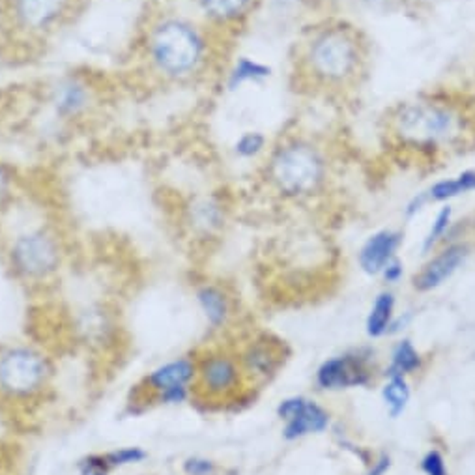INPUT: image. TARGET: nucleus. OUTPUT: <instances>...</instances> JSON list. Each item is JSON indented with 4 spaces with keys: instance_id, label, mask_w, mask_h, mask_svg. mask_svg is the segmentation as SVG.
<instances>
[{
    "instance_id": "1",
    "label": "nucleus",
    "mask_w": 475,
    "mask_h": 475,
    "mask_svg": "<svg viewBox=\"0 0 475 475\" xmlns=\"http://www.w3.org/2000/svg\"><path fill=\"white\" fill-rule=\"evenodd\" d=\"M223 42L184 5L154 3L142 15L133 57L146 81L160 88H193L219 76Z\"/></svg>"
},
{
    "instance_id": "2",
    "label": "nucleus",
    "mask_w": 475,
    "mask_h": 475,
    "mask_svg": "<svg viewBox=\"0 0 475 475\" xmlns=\"http://www.w3.org/2000/svg\"><path fill=\"white\" fill-rule=\"evenodd\" d=\"M0 254L10 275L32 290L55 284L64 274L69 247L64 231L44 210L21 197L0 215Z\"/></svg>"
},
{
    "instance_id": "3",
    "label": "nucleus",
    "mask_w": 475,
    "mask_h": 475,
    "mask_svg": "<svg viewBox=\"0 0 475 475\" xmlns=\"http://www.w3.org/2000/svg\"><path fill=\"white\" fill-rule=\"evenodd\" d=\"M369 67V42L345 19H325L304 32L296 44L294 71L302 87L322 94L357 88Z\"/></svg>"
},
{
    "instance_id": "4",
    "label": "nucleus",
    "mask_w": 475,
    "mask_h": 475,
    "mask_svg": "<svg viewBox=\"0 0 475 475\" xmlns=\"http://www.w3.org/2000/svg\"><path fill=\"white\" fill-rule=\"evenodd\" d=\"M386 133L398 150L408 154H460L475 146V111L448 96H419L391 108Z\"/></svg>"
},
{
    "instance_id": "5",
    "label": "nucleus",
    "mask_w": 475,
    "mask_h": 475,
    "mask_svg": "<svg viewBox=\"0 0 475 475\" xmlns=\"http://www.w3.org/2000/svg\"><path fill=\"white\" fill-rule=\"evenodd\" d=\"M266 186L281 199L300 201L318 193L330 176L324 146L304 133H284L272 140L261 163Z\"/></svg>"
},
{
    "instance_id": "6",
    "label": "nucleus",
    "mask_w": 475,
    "mask_h": 475,
    "mask_svg": "<svg viewBox=\"0 0 475 475\" xmlns=\"http://www.w3.org/2000/svg\"><path fill=\"white\" fill-rule=\"evenodd\" d=\"M85 0H0V36L17 51L53 42L83 10Z\"/></svg>"
},
{
    "instance_id": "7",
    "label": "nucleus",
    "mask_w": 475,
    "mask_h": 475,
    "mask_svg": "<svg viewBox=\"0 0 475 475\" xmlns=\"http://www.w3.org/2000/svg\"><path fill=\"white\" fill-rule=\"evenodd\" d=\"M55 380V361L42 346L14 341L0 346V403L15 408L38 405Z\"/></svg>"
},
{
    "instance_id": "8",
    "label": "nucleus",
    "mask_w": 475,
    "mask_h": 475,
    "mask_svg": "<svg viewBox=\"0 0 475 475\" xmlns=\"http://www.w3.org/2000/svg\"><path fill=\"white\" fill-rule=\"evenodd\" d=\"M103 103L98 79L81 69H66L44 81L40 105L53 131L77 129L92 120Z\"/></svg>"
},
{
    "instance_id": "9",
    "label": "nucleus",
    "mask_w": 475,
    "mask_h": 475,
    "mask_svg": "<svg viewBox=\"0 0 475 475\" xmlns=\"http://www.w3.org/2000/svg\"><path fill=\"white\" fill-rule=\"evenodd\" d=\"M247 386L238 352L210 348L197 356L195 398L204 403H231Z\"/></svg>"
},
{
    "instance_id": "10",
    "label": "nucleus",
    "mask_w": 475,
    "mask_h": 475,
    "mask_svg": "<svg viewBox=\"0 0 475 475\" xmlns=\"http://www.w3.org/2000/svg\"><path fill=\"white\" fill-rule=\"evenodd\" d=\"M184 6L227 40L245 30L263 0H184Z\"/></svg>"
},
{
    "instance_id": "11",
    "label": "nucleus",
    "mask_w": 475,
    "mask_h": 475,
    "mask_svg": "<svg viewBox=\"0 0 475 475\" xmlns=\"http://www.w3.org/2000/svg\"><path fill=\"white\" fill-rule=\"evenodd\" d=\"M178 219L181 231L191 240L208 242L223 232L229 219V206L215 193H197L181 202Z\"/></svg>"
},
{
    "instance_id": "12",
    "label": "nucleus",
    "mask_w": 475,
    "mask_h": 475,
    "mask_svg": "<svg viewBox=\"0 0 475 475\" xmlns=\"http://www.w3.org/2000/svg\"><path fill=\"white\" fill-rule=\"evenodd\" d=\"M197 380V356H176L167 361L158 363L146 373L139 386H137V397L142 403L149 405V400L167 389L172 387H195Z\"/></svg>"
},
{
    "instance_id": "13",
    "label": "nucleus",
    "mask_w": 475,
    "mask_h": 475,
    "mask_svg": "<svg viewBox=\"0 0 475 475\" xmlns=\"http://www.w3.org/2000/svg\"><path fill=\"white\" fill-rule=\"evenodd\" d=\"M217 77L225 92L238 94L245 88L266 85L274 77V67L257 57L238 55L231 62L223 64Z\"/></svg>"
},
{
    "instance_id": "14",
    "label": "nucleus",
    "mask_w": 475,
    "mask_h": 475,
    "mask_svg": "<svg viewBox=\"0 0 475 475\" xmlns=\"http://www.w3.org/2000/svg\"><path fill=\"white\" fill-rule=\"evenodd\" d=\"M243 375L247 378V384H263L270 380L277 367L281 365V346L274 343L270 337H257L249 341L240 352H238Z\"/></svg>"
},
{
    "instance_id": "15",
    "label": "nucleus",
    "mask_w": 475,
    "mask_h": 475,
    "mask_svg": "<svg viewBox=\"0 0 475 475\" xmlns=\"http://www.w3.org/2000/svg\"><path fill=\"white\" fill-rule=\"evenodd\" d=\"M468 251L470 249H468L466 242H455V243L446 245L416 275V279H414L416 288L432 290L436 286H440L446 279H449L460 268V264L468 257Z\"/></svg>"
},
{
    "instance_id": "16",
    "label": "nucleus",
    "mask_w": 475,
    "mask_h": 475,
    "mask_svg": "<svg viewBox=\"0 0 475 475\" xmlns=\"http://www.w3.org/2000/svg\"><path fill=\"white\" fill-rule=\"evenodd\" d=\"M195 302L212 330H222L231 318V298L223 286L215 283H201L195 288Z\"/></svg>"
},
{
    "instance_id": "17",
    "label": "nucleus",
    "mask_w": 475,
    "mask_h": 475,
    "mask_svg": "<svg viewBox=\"0 0 475 475\" xmlns=\"http://www.w3.org/2000/svg\"><path fill=\"white\" fill-rule=\"evenodd\" d=\"M400 245V234L395 231H380L361 247L359 264L367 274H380L393 259Z\"/></svg>"
},
{
    "instance_id": "18",
    "label": "nucleus",
    "mask_w": 475,
    "mask_h": 475,
    "mask_svg": "<svg viewBox=\"0 0 475 475\" xmlns=\"http://www.w3.org/2000/svg\"><path fill=\"white\" fill-rule=\"evenodd\" d=\"M77 313V332L87 343H103L111 339L115 332V322L111 313L103 305H85Z\"/></svg>"
},
{
    "instance_id": "19",
    "label": "nucleus",
    "mask_w": 475,
    "mask_h": 475,
    "mask_svg": "<svg viewBox=\"0 0 475 475\" xmlns=\"http://www.w3.org/2000/svg\"><path fill=\"white\" fill-rule=\"evenodd\" d=\"M365 373L361 365L350 357H339L325 361L318 371V382L324 387H346L365 382Z\"/></svg>"
},
{
    "instance_id": "20",
    "label": "nucleus",
    "mask_w": 475,
    "mask_h": 475,
    "mask_svg": "<svg viewBox=\"0 0 475 475\" xmlns=\"http://www.w3.org/2000/svg\"><path fill=\"white\" fill-rule=\"evenodd\" d=\"M272 146V139L261 129H245L231 142V154L242 163H263Z\"/></svg>"
},
{
    "instance_id": "21",
    "label": "nucleus",
    "mask_w": 475,
    "mask_h": 475,
    "mask_svg": "<svg viewBox=\"0 0 475 475\" xmlns=\"http://www.w3.org/2000/svg\"><path fill=\"white\" fill-rule=\"evenodd\" d=\"M475 191V170L466 169L453 178L438 180L425 191L429 202H446L460 195Z\"/></svg>"
},
{
    "instance_id": "22",
    "label": "nucleus",
    "mask_w": 475,
    "mask_h": 475,
    "mask_svg": "<svg viewBox=\"0 0 475 475\" xmlns=\"http://www.w3.org/2000/svg\"><path fill=\"white\" fill-rule=\"evenodd\" d=\"M325 425H327V414L315 403H307L305 400L300 412L290 421H286L284 438L286 440H294V438H300L304 434L324 430Z\"/></svg>"
},
{
    "instance_id": "23",
    "label": "nucleus",
    "mask_w": 475,
    "mask_h": 475,
    "mask_svg": "<svg viewBox=\"0 0 475 475\" xmlns=\"http://www.w3.org/2000/svg\"><path fill=\"white\" fill-rule=\"evenodd\" d=\"M23 197V178L17 167L0 156V215H5Z\"/></svg>"
},
{
    "instance_id": "24",
    "label": "nucleus",
    "mask_w": 475,
    "mask_h": 475,
    "mask_svg": "<svg viewBox=\"0 0 475 475\" xmlns=\"http://www.w3.org/2000/svg\"><path fill=\"white\" fill-rule=\"evenodd\" d=\"M149 457H150L149 451H146L142 446H120V448L103 451L105 464L111 471L140 466L149 460Z\"/></svg>"
},
{
    "instance_id": "25",
    "label": "nucleus",
    "mask_w": 475,
    "mask_h": 475,
    "mask_svg": "<svg viewBox=\"0 0 475 475\" xmlns=\"http://www.w3.org/2000/svg\"><path fill=\"white\" fill-rule=\"evenodd\" d=\"M391 311H393V296L387 294V292H384V294H380L377 298V304L371 311V316H369V324H367V332L369 336H380L384 334L386 325L389 324V318H391Z\"/></svg>"
},
{
    "instance_id": "26",
    "label": "nucleus",
    "mask_w": 475,
    "mask_h": 475,
    "mask_svg": "<svg viewBox=\"0 0 475 475\" xmlns=\"http://www.w3.org/2000/svg\"><path fill=\"white\" fill-rule=\"evenodd\" d=\"M451 215H453V210L449 206H446V208L438 212L434 223H432V227H430V231L425 238V243H423L425 251L432 249L438 242H442L444 238H448L449 229H451Z\"/></svg>"
},
{
    "instance_id": "27",
    "label": "nucleus",
    "mask_w": 475,
    "mask_h": 475,
    "mask_svg": "<svg viewBox=\"0 0 475 475\" xmlns=\"http://www.w3.org/2000/svg\"><path fill=\"white\" fill-rule=\"evenodd\" d=\"M384 397L387 400V405L391 408L393 414H398L400 410H403L407 407V400L410 397V391H408V386L407 382L400 378V377H395L384 389Z\"/></svg>"
},
{
    "instance_id": "28",
    "label": "nucleus",
    "mask_w": 475,
    "mask_h": 475,
    "mask_svg": "<svg viewBox=\"0 0 475 475\" xmlns=\"http://www.w3.org/2000/svg\"><path fill=\"white\" fill-rule=\"evenodd\" d=\"M393 361H395V369L400 371V373H410L414 371L418 365H419V356L418 352L412 348V345L408 341L400 343L398 348L395 350V356H393Z\"/></svg>"
},
{
    "instance_id": "29",
    "label": "nucleus",
    "mask_w": 475,
    "mask_h": 475,
    "mask_svg": "<svg viewBox=\"0 0 475 475\" xmlns=\"http://www.w3.org/2000/svg\"><path fill=\"white\" fill-rule=\"evenodd\" d=\"M77 475H113V471L107 468L103 453H88L81 457L76 464Z\"/></svg>"
},
{
    "instance_id": "30",
    "label": "nucleus",
    "mask_w": 475,
    "mask_h": 475,
    "mask_svg": "<svg viewBox=\"0 0 475 475\" xmlns=\"http://www.w3.org/2000/svg\"><path fill=\"white\" fill-rule=\"evenodd\" d=\"M217 464L201 455H190L181 460V473L184 475H215Z\"/></svg>"
},
{
    "instance_id": "31",
    "label": "nucleus",
    "mask_w": 475,
    "mask_h": 475,
    "mask_svg": "<svg viewBox=\"0 0 475 475\" xmlns=\"http://www.w3.org/2000/svg\"><path fill=\"white\" fill-rule=\"evenodd\" d=\"M423 470L429 473V475H446V466H444V460L442 457L438 455L436 451L429 453L423 460Z\"/></svg>"
},
{
    "instance_id": "32",
    "label": "nucleus",
    "mask_w": 475,
    "mask_h": 475,
    "mask_svg": "<svg viewBox=\"0 0 475 475\" xmlns=\"http://www.w3.org/2000/svg\"><path fill=\"white\" fill-rule=\"evenodd\" d=\"M382 272H384V275H386L387 281H395V279H398L400 274H403V268H400V263H398V261L393 259Z\"/></svg>"
},
{
    "instance_id": "33",
    "label": "nucleus",
    "mask_w": 475,
    "mask_h": 475,
    "mask_svg": "<svg viewBox=\"0 0 475 475\" xmlns=\"http://www.w3.org/2000/svg\"><path fill=\"white\" fill-rule=\"evenodd\" d=\"M466 227H468L466 234H470V236L475 240V213L468 219V222H466Z\"/></svg>"
},
{
    "instance_id": "34",
    "label": "nucleus",
    "mask_w": 475,
    "mask_h": 475,
    "mask_svg": "<svg viewBox=\"0 0 475 475\" xmlns=\"http://www.w3.org/2000/svg\"><path fill=\"white\" fill-rule=\"evenodd\" d=\"M0 475H14L5 464H0Z\"/></svg>"
},
{
    "instance_id": "35",
    "label": "nucleus",
    "mask_w": 475,
    "mask_h": 475,
    "mask_svg": "<svg viewBox=\"0 0 475 475\" xmlns=\"http://www.w3.org/2000/svg\"><path fill=\"white\" fill-rule=\"evenodd\" d=\"M135 475H156V473H135Z\"/></svg>"
}]
</instances>
